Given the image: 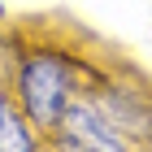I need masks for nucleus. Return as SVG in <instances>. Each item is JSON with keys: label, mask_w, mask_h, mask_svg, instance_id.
<instances>
[{"label": "nucleus", "mask_w": 152, "mask_h": 152, "mask_svg": "<svg viewBox=\"0 0 152 152\" xmlns=\"http://www.w3.org/2000/svg\"><path fill=\"white\" fill-rule=\"evenodd\" d=\"M87 87H91V74L83 70V61L70 48H61V44H26L22 48L13 91H18V104H22L26 122L44 135V143L61 126L70 100L83 96Z\"/></svg>", "instance_id": "f257e3e1"}, {"label": "nucleus", "mask_w": 152, "mask_h": 152, "mask_svg": "<svg viewBox=\"0 0 152 152\" xmlns=\"http://www.w3.org/2000/svg\"><path fill=\"white\" fill-rule=\"evenodd\" d=\"M87 96L104 109V117L135 143V148L152 143V83L117 78L113 74V78H91Z\"/></svg>", "instance_id": "f03ea898"}, {"label": "nucleus", "mask_w": 152, "mask_h": 152, "mask_svg": "<svg viewBox=\"0 0 152 152\" xmlns=\"http://www.w3.org/2000/svg\"><path fill=\"white\" fill-rule=\"evenodd\" d=\"M48 143H52V148H65V152H130L135 148V143L104 117V109L96 104L87 91L70 100V109L61 117V126L48 135Z\"/></svg>", "instance_id": "7ed1b4c3"}, {"label": "nucleus", "mask_w": 152, "mask_h": 152, "mask_svg": "<svg viewBox=\"0 0 152 152\" xmlns=\"http://www.w3.org/2000/svg\"><path fill=\"white\" fill-rule=\"evenodd\" d=\"M35 148H44V135L26 122L22 104H13L9 87H0V152H35Z\"/></svg>", "instance_id": "20e7f679"}]
</instances>
